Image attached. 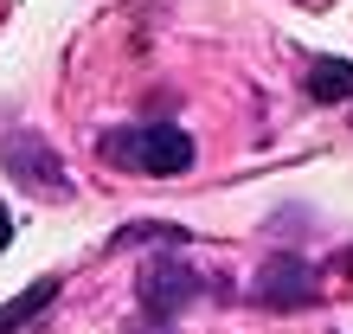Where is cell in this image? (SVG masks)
Returning a JSON list of instances; mask_svg holds the SVG:
<instances>
[{
	"label": "cell",
	"instance_id": "1",
	"mask_svg": "<svg viewBox=\"0 0 353 334\" xmlns=\"http://www.w3.org/2000/svg\"><path fill=\"white\" fill-rule=\"evenodd\" d=\"M103 155L116 167H141V174H186L193 167V135L180 122H141V129H110Z\"/></svg>",
	"mask_w": 353,
	"mask_h": 334
},
{
	"label": "cell",
	"instance_id": "2",
	"mask_svg": "<svg viewBox=\"0 0 353 334\" xmlns=\"http://www.w3.org/2000/svg\"><path fill=\"white\" fill-rule=\"evenodd\" d=\"M186 302H199V270L180 257H154L141 270V315L148 322H174Z\"/></svg>",
	"mask_w": 353,
	"mask_h": 334
},
{
	"label": "cell",
	"instance_id": "3",
	"mask_svg": "<svg viewBox=\"0 0 353 334\" xmlns=\"http://www.w3.org/2000/svg\"><path fill=\"white\" fill-rule=\"evenodd\" d=\"M0 161H7V174H13V180H26V186H46V193H58V199L71 193V186H65V167H58V155H52L32 129H13V135H7V148H0Z\"/></svg>",
	"mask_w": 353,
	"mask_h": 334
},
{
	"label": "cell",
	"instance_id": "4",
	"mask_svg": "<svg viewBox=\"0 0 353 334\" xmlns=\"http://www.w3.org/2000/svg\"><path fill=\"white\" fill-rule=\"evenodd\" d=\"M251 296H257L263 308H308V302H315V264H302V257H270V264L257 270Z\"/></svg>",
	"mask_w": 353,
	"mask_h": 334
},
{
	"label": "cell",
	"instance_id": "5",
	"mask_svg": "<svg viewBox=\"0 0 353 334\" xmlns=\"http://www.w3.org/2000/svg\"><path fill=\"white\" fill-rule=\"evenodd\" d=\"M52 296H58V277H39V283H26V289H19V296L7 302V308H0V334H19L32 315H46V308H52Z\"/></svg>",
	"mask_w": 353,
	"mask_h": 334
},
{
	"label": "cell",
	"instance_id": "6",
	"mask_svg": "<svg viewBox=\"0 0 353 334\" xmlns=\"http://www.w3.org/2000/svg\"><path fill=\"white\" fill-rule=\"evenodd\" d=\"M308 97H321V103L353 97V65L347 58H315V65H308Z\"/></svg>",
	"mask_w": 353,
	"mask_h": 334
},
{
	"label": "cell",
	"instance_id": "7",
	"mask_svg": "<svg viewBox=\"0 0 353 334\" xmlns=\"http://www.w3.org/2000/svg\"><path fill=\"white\" fill-rule=\"evenodd\" d=\"M7 238H13V232H7V206H0V250H7Z\"/></svg>",
	"mask_w": 353,
	"mask_h": 334
},
{
	"label": "cell",
	"instance_id": "8",
	"mask_svg": "<svg viewBox=\"0 0 353 334\" xmlns=\"http://www.w3.org/2000/svg\"><path fill=\"white\" fill-rule=\"evenodd\" d=\"M129 334H161V328H129Z\"/></svg>",
	"mask_w": 353,
	"mask_h": 334
}]
</instances>
